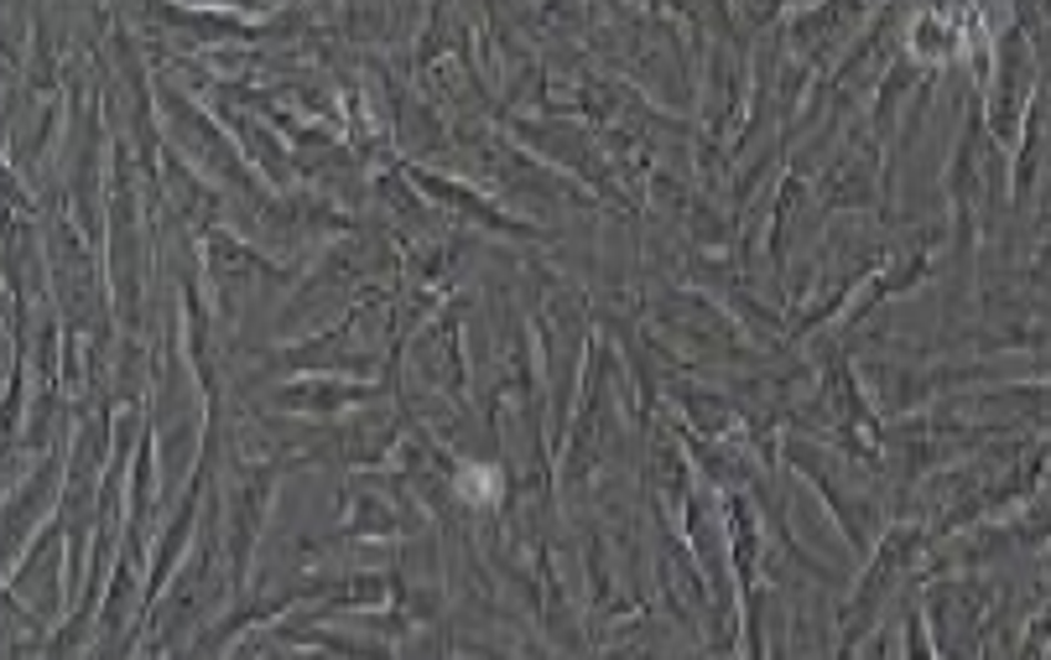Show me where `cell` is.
Masks as SVG:
<instances>
[{
    "label": "cell",
    "instance_id": "1",
    "mask_svg": "<svg viewBox=\"0 0 1051 660\" xmlns=\"http://www.w3.org/2000/svg\"><path fill=\"white\" fill-rule=\"evenodd\" d=\"M458 489L469 494V499H494V489H500V474H494V468H469V474L458 478Z\"/></svg>",
    "mask_w": 1051,
    "mask_h": 660
}]
</instances>
